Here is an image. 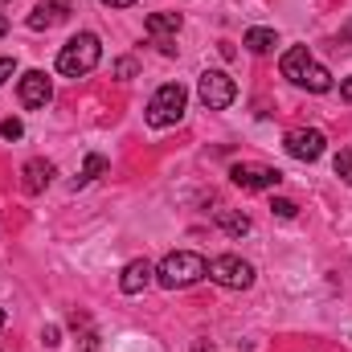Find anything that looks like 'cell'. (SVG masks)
<instances>
[{
    "label": "cell",
    "mask_w": 352,
    "mask_h": 352,
    "mask_svg": "<svg viewBox=\"0 0 352 352\" xmlns=\"http://www.w3.org/2000/svg\"><path fill=\"white\" fill-rule=\"evenodd\" d=\"M230 180H234L242 192H266V188H278L283 173L270 168V164H234V168H230Z\"/></svg>",
    "instance_id": "obj_7"
},
{
    "label": "cell",
    "mask_w": 352,
    "mask_h": 352,
    "mask_svg": "<svg viewBox=\"0 0 352 352\" xmlns=\"http://www.w3.org/2000/svg\"><path fill=\"white\" fill-rule=\"evenodd\" d=\"M283 148H287V156H295V160L311 164V160H320V156H324L328 140H324V131H316V127H291V131H287V140H283Z\"/></svg>",
    "instance_id": "obj_6"
},
{
    "label": "cell",
    "mask_w": 352,
    "mask_h": 352,
    "mask_svg": "<svg viewBox=\"0 0 352 352\" xmlns=\"http://www.w3.org/2000/svg\"><path fill=\"white\" fill-rule=\"evenodd\" d=\"M0 135H4V140H21V135H25V123H21V119H4V123H0Z\"/></svg>",
    "instance_id": "obj_20"
},
{
    "label": "cell",
    "mask_w": 352,
    "mask_h": 352,
    "mask_svg": "<svg viewBox=\"0 0 352 352\" xmlns=\"http://www.w3.org/2000/svg\"><path fill=\"white\" fill-rule=\"evenodd\" d=\"M340 98H344V102H352V78H344V82H340Z\"/></svg>",
    "instance_id": "obj_25"
},
{
    "label": "cell",
    "mask_w": 352,
    "mask_h": 352,
    "mask_svg": "<svg viewBox=\"0 0 352 352\" xmlns=\"http://www.w3.org/2000/svg\"><path fill=\"white\" fill-rule=\"evenodd\" d=\"M299 87H307V90H311V94H328V90H332V74H328V70H324L320 62H311Z\"/></svg>",
    "instance_id": "obj_15"
},
{
    "label": "cell",
    "mask_w": 352,
    "mask_h": 352,
    "mask_svg": "<svg viewBox=\"0 0 352 352\" xmlns=\"http://www.w3.org/2000/svg\"><path fill=\"white\" fill-rule=\"evenodd\" d=\"M197 94H201V102H205L209 111H226V107L238 98V87H234V78H230L226 70H205L201 82H197Z\"/></svg>",
    "instance_id": "obj_5"
},
{
    "label": "cell",
    "mask_w": 352,
    "mask_h": 352,
    "mask_svg": "<svg viewBox=\"0 0 352 352\" xmlns=\"http://www.w3.org/2000/svg\"><path fill=\"white\" fill-rule=\"evenodd\" d=\"M336 176H340V180L352 188V148H344V152L336 156Z\"/></svg>",
    "instance_id": "obj_19"
},
{
    "label": "cell",
    "mask_w": 352,
    "mask_h": 352,
    "mask_svg": "<svg viewBox=\"0 0 352 352\" xmlns=\"http://www.w3.org/2000/svg\"><path fill=\"white\" fill-rule=\"evenodd\" d=\"M242 41H246V50H250V54H266V50H274V45H278V33H274V29H250Z\"/></svg>",
    "instance_id": "obj_16"
},
{
    "label": "cell",
    "mask_w": 352,
    "mask_h": 352,
    "mask_svg": "<svg viewBox=\"0 0 352 352\" xmlns=\"http://www.w3.org/2000/svg\"><path fill=\"white\" fill-rule=\"evenodd\" d=\"M283 78H291L295 87L303 82V74H307V66H311V54H307V45H291L287 54H283Z\"/></svg>",
    "instance_id": "obj_12"
},
{
    "label": "cell",
    "mask_w": 352,
    "mask_h": 352,
    "mask_svg": "<svg viewBox=\"0 0 352 352\" xmlns=\"http://www.w3.org/2000/svg\"><path fill=\"white\" fill-rule=\"evenodd\" d=\"M82 352H98V332H82Z\"/></svg>",
    "instance_id": "obj_24"
},
{
    "label": "cell",
    "mask_w": 352,
    "mask_h": 352,
    "mask_svg": "<svg viewBox=\"0 0 352 352\" xmlns=\"http://www.w3.org/2000/svg\"><path fill=\"white\" fill-rule=\"evenodd\" d=\"M0 4H8V0H0Z\"/></svg>",
    "instance_id": "obj_29"
},
{
    "label": "cell",
    "mask_w": 352,
    "mask_h": 352,
    "mask_svg": "<svg viewBox=\"0 0 352 352\" xmlns=\"http://www.w3.org/2000/svg\"><path fill=\"white\" fill-rule=\"evenodd\" d=\"M184 102H188V90L180 87V82H164V87L152 94L144 119H148L152 127H176V123L184 119Z\"/></svg>",
    "instance_id": "obj_3"
},
{
    "label": "cell",
    "mask_w": 352,
    "mask_h": 352,
    "mask_svg": "<svg viewBox=\"0 0 352 352\" xmlns=\"http://www.w3.org/2000/svg\"><path fill=\"white\" fill-rule=\"evenodd\" d=\"M4 33H8V16L0 12V37H4Z\"/></svg>",
    "instance_id": "obj_27"
},
{
    "label": "cell",
    "mask_w": 352,
    "mask_h": 352,
    "mask_svg": "<svg viewBox=\"0 0 352 352\" xmlns=\"http://www.w3.org/2000/svg\"><path fill=\"white\" fill-rule=\"evenodd\" d=\"M209 278H213L217 287L246 291V287L254 283V266L246 263V258H238V254H221V258H213V263H209Z\"/></svg>",
    "instance_id": "obj_4"
},
{
    "label": "cell",
    "mask_w": 352,
    "mask_h": 352,
    "mask_svg": "<svg viewBox=\"0 0 352 352\" xmlns=\"http://www.w3.org/2000/svg\"><path fill=\"white\" fill-rule=\"evenodd\" d=\"M205 274H209V263H205L201 254H192V250H176V254H168L164 263L156 266V283H160L164 291L192 287V283L205 278Z\"/></svg>",
    "instance_id": "obj_1"
},
{
    "label": "cell",
    "mask_w": 352,
    "mask_h": 352,
    "mask_svg": "<svg viewBox=\"0 0 352 352\" xmlns=\"http://www.w3.org/2000/svg\"><path fill=\"white\" fill-rule=\"evenodd\" d=\"M12 70H16V62L12 58H0V87H4V78H12Z\"/></svg>",
    "instance_id": "obj_23"
},
{
    "label": "cell",
    "mask_w": 352,
    "mask_h": 352,
    "mask_svg": "<svg viewBox=\"0 0 352 352\" xmlns=\"http://www.w3.org/2000/svg\"><path fill=\"white\" fill-rule=\"evenodd\" d=\"M50 180H54V164H50V160H29V164L21 168V188H25L29 197L41 192Z\"/></svg>",
    "instance_id": "obj_11"
},
{
    "label": "cell",
    "mask_w": 352,
    "mask_h": 352,
    "mask_svg": "<svg viewBox=\"0 0 352 352\" xmlns=\"http://www.w3.org/2000/svg\"><path fill=\"white\" fill-rule=\"evenodd\" d=\"M98 58H102L98 37H94V33H78V37H70V41L62 45L58 70H62L66 78H82V74H90V70L98 66Z\"/></svg>",
    "instance_id": "obj_2"
},
{
    "label": "cell",
    "mask_w": 352,
    "mask_h": 352,
    "mask_svg": "<svg viewBox=\"0 0 352 352\" xmlns=\"http://www.w3.org/2000/svg\"><path fill=\"white\" fill-rule=\"evenodd\" d=\"M180 25H184V21H180V12H152V16H148V33H152V37H160V41H164V37H173Z\"/></svg>",
    "instance_id": "obj_14"
},
{
    "label": "cell",
    "mask_w": 352,
    "mask_h": 352,
    "mask_svg": "<svg viewBox=\"0 0 352 352\" xmlns=\"http://www.w3.org/2000/svg\"><path fill=\"white\" fill-rule=\"evenodd\" d=\"M102 168H107V160H102L98 152H90V156H87V164H82V173L74 176V188H87L90 180H94V176L102 173Z\"/></svg>",
    "instance_id": "obj_17"
},
{
    "label": "cell",
    "mask_w": 352,
    "mask_h": 352,
    "mask_svg": "<svg viewBox=\"0 0 352 352\" xmlns=\"http://www.w3.org/2000/svg\"><path fill=\"white\" fill-rule=\"evenodd\" d=\"M74 12V0H37V8L29 12V29H54Z\"/></svg>",
    "instance_id": "obj_9"
},
{
    "label": "cell",
    "mask_w": 352,
    "mask_h": 352,
    "mask_svg": "<svg viewBox=\"0 0 352 352\" xmlns=\"http://www.w3.org/2000/svg\"><path fill=\"white\" fill-rule=\"evenodd\" d=\"M41 344H45V349H58V344H62V332H58V328L50 324V328L41 332Z\"/></svg>",
    "instance_id": "obj_22"
},
{
    "label": "cell",
    "mask_w": 352,
    "mask_h": 352,
    "mask_svg": "<svg viewBox=\"0 0 352 352\" xmlns=\"http://www.w3.org/2000/svg\"><path fill=\"white\" fill-rule=\"evenodd\" d=\"M102 4H107V8H131L135 0H102Z\"/></svg>",
    "instance_id": "obj_26"
},
{
    "label": "cell",
    "mask_w": 352,
    "mask_h": 352,
    "mask_svg": "<svg viewBox=\"0 0 352 352\" xmlns=\"http://www.w3.org/2000/svg\"><path fill=\"white\" fill-rule=\"evenodd\" d=\"M135 70H140V66H135L131 58H123V62H115V74H119V78H135Z\"/></svg>",
    "instance_id": "obj_21"
},
{
    "label": "cell",
    "mask_w": 352,
    "mask_h": 352,
    "mask_svg": "<svg viewBox=\"0 0 352 352\" xmlns=\"http://www.w3.org/2000/svg\"><path fill=\"white\" fill-rule=\"evenodd\" d=\"M152 274H156V266L148 263V258H135V263L123 266V278H119V291L123 295H140L148 283H152Z\"/></svg>",
    "instance_id": "obj_10"
},
{
    "label": "cell",
    "mask_w": 352,
    "mask_h": 352,
    "mask_svg": "<svg viewBox=\"0 0 352 352\" xmlns=\"http://www.w3.org/2000/svg\"><path fill=\"white\" fill-rule=\"evenodd\" d=\"M16 94H21V102H25L29 111H37V107H45V102L54 98V82H50V78H45L41 70H29V74L21 78Z\"/></svg>",
    "instance_id": "obj_8"
},
{
    "label": "cell",
    "mask_w": 352,
    "mask_h": 352,
    "mask_svg": "<svg viewBox=\"0 0 352 352\" xmlns=\"http://www.w3.org/2000/svg\"><path fill=\"white\" fill-rule=\"evenodd\" d=\"M213 217H217V226H221L230 238H246V234H250V217L238 213V209H217Z\"/></svg>",
    "instance_id": "obj_13"
},
{
    "label": "cell",
    "mask_w": 352,
    "mask_h": 352,
    "mask_svg": "<svg viewBox=\"0 0 352 352\" xmlns=\"http://www.w3.org/2000/svg\"><path fill=\"white\" fill-rule=\"evenodd\" d=\"M0 328H4V311H0Z\"/></svg>",
    "instance_id": "obj_28"
},
{
    "label": "cell",
    "mask_w": 352,
    "mask_h": 352,
    "mask_svg": "<svg viewBox=\"0 0 352 352\" xmlns=\"http://www.w3.org/2000/svg\"><path fill=\"white\" fill-rule=\"evenodd\" d=\"M270 213H274V217H283V221H291V217L299 213V205H295V201H287V197H274V201H270Z\"/></svg>",
    "instance_id": "obj_18"
}]
</instances>
